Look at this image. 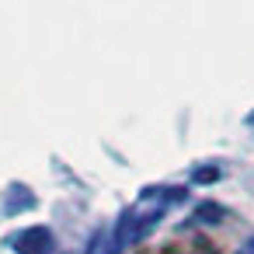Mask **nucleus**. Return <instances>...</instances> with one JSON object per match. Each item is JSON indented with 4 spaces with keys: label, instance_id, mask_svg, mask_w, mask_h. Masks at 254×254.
<instances>
[{
    "label": "nucleus",
    "instance_id": "nucleus-1",
    "mask_svg": "<svg viewBox=\"0 0 254 254\" xmlns=\"http://www.w3.org/2000/svg\"><path fill=\"white\" fill-rule=\"evenodd\" d=\"M7 247L14 251V254H56L60 247H56V237H53V230L49 226H25V230H18V233H11L7 237Z\"/></svg>",
    "mask_w": 254,
    "mask_h": 254
},
{
    "label": "nucleus",
    "instance_id": "nucleus-2",
    "mask_svg": "<svg viewBox=\"0 0 254 254\" xmlns=\"http://www.w3.org/2000/svg\"><path fill=\"white\" fill-rule=\"evenodd\" d=\"M198 216H202L205 223H219V216H223V212H219L216 205H202V209H198Z\"/></svg>",
    "mask_w": 254,
    "mask_h": 254
},
{
    "label": "nucleus",
    "instance_id": "nucleus-3",
    "mask_svg": "<svg viewBox=\"0 0 254 254\" xmlns=\"http://www.w3.org/2000/svg\"><path fill=\"white\" fill-rule=\"evenodd\" d=\"M251 254H254V244H251Z\"/></svg>",
    "mask_w": 254,
    "mask_h": 254
}]
</instances>
